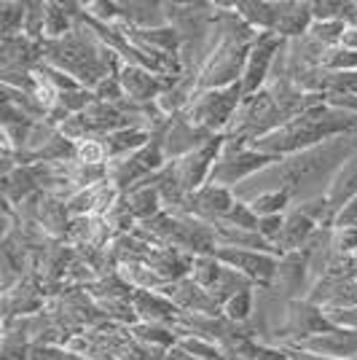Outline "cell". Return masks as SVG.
<instances>
[{"instance_id": "3", "label": "cell", "mask_w": 357, "mask_h": 360, "mask_svg": "<svg viewBox=\"0 0 357 360\" xmlns=\"http://www.w3.org/2000/svg\"><path fill=\"white\" fill-rule=\"evenodd\" d=\"M218 261L228 269L245 274L250 283L268 288L277 280L280 271V255L261 253V250H239V248H218L215 250Z\"/></svg>"}, {"instance_id": "16", "label": "cell", "mask_w": 357, "mask_h": 360, "mask_svg": "<svg viewBox=\"0 0 357 360\" xmlns=\"http://www.w3.org/2000/svg\"><path fill=\"white\" fill-rule=\"evenodd\" d=\"M247 205H250V210L258 218H264V215H283L293 205V196L287 194V191H266V194H258L255 199H250Z\"/></svg>"}, {"instance_id": "7", "label": "cell", "mask_w": 357, "mask_h": 360, "mask_svg": "<svg viewBox=\"0 0 357 360\" xmlns=\"http://www.w3.org/2000/svg\"><path fill=\"white\" fill-rule=\"evenodd\" d=\"M287 347H298L304 352H312V355H323V358L330 360H355L357 358V330H346V328H333L327 333H317L312 339H304L298 345H287Z\"/></svg>"}, {"instance_id": "18", "label": "cell", "mask_w": 357, "mask_h": 360, "mask_svg": "<svg viewBox=\"0 0 357 360\" xmlns=\"http://www.w3.org/2000/svg\"><path fill=\"white\" fill-rule=\"evenodd\" d=\"M27 19V3H0V32L3 38H16Z\"/></svg>"}, {"instance_id": "4", "label": "cell", "mask_w": 357, "mask_h": 360, "mask_svg": "<svg viewBox=\"0 0 357 360\" xmlns=\"http://www.w3.org/2000/svg\"><path fill=\"white\" fill-rule=\"evenodd\" d=\"M285 46V38L283 35H277V32H261L258 38H255L253 49H250V54H247V65H245V73H242V89H245V97H250V94H258V91L264 89V84H266L268 78V70H271V65L277 60V54H280V49Z\"/></svg>"}, {"instance_id": "2", "label": "cell", "mask_w": 357, "mask_h": 360, "mask_svg": "<svg viewBox=\"0 0 357 360\" xmlns=\"http://www.w3.org/2000/svg\"><path fill=\"white\" fill-rule=\"evenodd\" d=\"M280 159L261 153L255 148H223V156L218 159V165L212 169L209 183H218L226 188H237L242 183H247L250 178H255L258 172H264L266 167L277 165Z\"/></svg>"}, {"instance_id": "21", "label": "cell", "mask_w": 357, "mask_h": 360, "mask_svg": "<svg viewBox=\"0 0 357 360\" xmlns=\"http://www.w3.org/2000/svg\"><path fill=\"white\" fill-rule=\"evenodd\" d=\"M283 226H285V212L283 215H264V218H258V234L277 248L280 234H283Z\"/></svg>"}, {"instance_id": "22", "label": "cell", "mask_w": 357, "mask_h": 360, "mask_svg": "<svg viewBox=\"0 0 357 360\" xmlns=\"http://www.w3.org/2000/svg\"><path fill=\"white\" fill-rule=\"evenodd\" d=\"M346 226H357V196L355 199H349L342 210H339V215H336V226H333V229H346Z\"/></svg>"}, {"instance_id": "24", "label": "cell", "mask_w": 357, "mask_h": 360, "mask_svg": "<svg viewBox=\"0 0 357 360\" xmlns=\"http://www.w3.org/2000/svg\"><path fill=\"white\" fill-rule=\"evenodd\" d=\"M164 360H199V358H194L191 352H186L183 347L175 345V347H169V349L164 352Z\"/></svg>"}, {"instance_id": "19", "label": "cell", "mask_w": 357, "mask_h": 360, "mask_svg": "<svg viewBox=\"0 0 357 360\" xmlns=\"http://www.w3.org/2000/svg\"><path fill=\"white\" fill-rule=\"evenodd\" d=\"M134 339H140V342H145L150 347H175L178 345V336L175 333H169V330L164 328V326H153V323H137L134 326Z\"/></svg>"}, {"instance_id": "13", "label": "cell", "mask_w": 357, "mask_h": 360, "mask_svg": "<svg viewBox=\"0 0 357 360\" xmlns=\"http://www.w3.org/2000/svg\"><path fill=\"white\" fill-rule=\"evenodd\" d=\"M355 196H357V153L336 172V178L330 180V186H327L325 191L327 205L336 212L342 210L349 199H355Z\"/></svg>"}, {"instance_id": "11", "label": "cell", "mask_w": 357, "mask_h": 360, "mask_svg": "<svg viewBox=\"0 0 357 360\" xmlns=\"http://www.w3.org/2000/svg\"><path fill=\"white\" fill-rule=\"evenodd\" d=\"M150 140V132L145 127H126V129H116L110 135L103 137V146L108 159H126L137 153L140 148H145Z\"/></svg>"}, {"instance_id": "20", "label": "cell", "mask_w": 357, "mask_h": 360, "mask_svg": "<svg viewBox=\"0 0 357 360\" xmlns=\"http://www.w3.org/2000/svg\"><path fill=\"white\" fill-rule=\"evenodd\" d=\"M325 94H346V97H357V70L355 73H327L325 75Z\"/></svg>"}, {"instance_id": "15", "label": "cell", "mask_w": 357, "mask_h": 360, "mask_svg": "<svg viewBox=\"0 0 357 360\" xmlns=\"http://www.w3.org/2000/svg\"><path fill=\"white\" fill-rule=\"evenodd\" d=\"M223 264L218 261V255L209 253V255H196L194 258V266H191V274H194V283L202 285L205 290H212L218 285L221 274H223Z\"/></svg>"}, {"instance_id": "1", "label": "cell", "mask_w": 357, "mask_h": 360, "mask_svg": "<svg viewBox=\"0 0 357 360\" xmlns=\"http://www.w3.org/2000/svg\"><path fill=\"white\" fill-rule=\"evenodd\" d=\"M245 100V89L242 84H231V86H223V89H209L196 94L194 103L188 105V113L186 119L191 121L194 127L205 129V132H223L231 121L237 119L234 113L239 110Z\"/></svg>"}, {"instance_id": "23", "label": "cell", "mask_w": 357, "mask_h": 360, "mask_svg": "<svg viewBox=\"0 0 357 360\" xmlns=\"http://www.w3.org/2000/svg\"><path fill=\"white\" fill-rule=\"evenodd\" d=\"M344 51H357V25H346V30L342 35V44H339Z\"/></svg>"}, {"instance_id": "10", "label": "cell", "mask_w": 357, "mask_h": 360, "mask_svg": "<svg viewBox=\"0 0 357 360\" xmlns=\"http://www.w3.org/2000/svg\"><path fill=\"white\" fill-rule=\"evenodd\" d=\"M119 81L124 86V94H129V100H134V103L162 97V81L140 65H124L119 70Z\"/></svg>"}, {"instance_id": "9", "label": "cell", "mask_w": 357, "mask_h": 360, "mask_svg": "<svg viewBox=\"0 0 357 360\" xmlns=\"http://www.w3.org/2000/svg\"><path fill=\"white\" fill-rule=\"evenodd\" d=\"M317 229H320V226L314 224L306 212H301L298 207H290V210L285 212V226H283V234H280L277 248L283 250V255L298 253V250L306 248V242L312 240Z\"/></svg>"}, {"instance_id": "14", "label": "cell", "mask_w": 357, "mask_h": 360, "mask_svg": "<svg viewBox=\"0 0 357 360\" xmlns=\"http://www.w3.org/2000/svg\"><path fill=\"white\" fill-rule=\"evenodd\" d=\"M239 14L242 22H247L250 27H258L264 32H277L280 22V3H234L231 6Z\"/></svg>"}, {"instance_id": "12", "label": "cell", "mask_w": 357, "mask_h": 360, "mask_svg": "<svg viewBox=\"0 0 357 360\" xmlns=\"http://www.w3.org/2000/svg\"><path fill=\"white\" fill-rule=\"evenodd\" d=\"M312 3H280L277 35L296 38V35H304V32L312 30Z\"/></svg>"}, {"instance_id": "8", "label": "cell", "mask_w": 357, "mask_h": 360, "mask_svg": "<svg viewBox=\"0 0 357 360\" xmlns=\"http://www.w3.org/2000/svg\"><path fill=\"white\" fill-rule=\"evenodd\" d=\"M132 309L143 323H153V326H175L180 317V309L172 301L164 296L162 290H132Z\"/></svg>"}, {"instance_id": "17", "label": "cell", "mask_w": 357, "mask_h": 360, "mask_svg": "<svg viewBox=\"0 0 357 360\" xmlns=\"http://www.w3.org/2000/svg\"><path fill=\"white\" fill-rule=\"evenodd\" d=\"M255 312V293L253 288H247V290H239L237 296H231V299L223 304V315L228 323H247Z\"/></svg>"}, {"instance_id": "25", "label": "cell", "mask_w": 357, "mask_h": 360, "mask_svg": "<svg viewBox=\"0 0 357 360\" xmlns=\"http://www.w3.org/2000/svg\"><path fill=\"white\" fill-rule=\"evenodd\" d=\"M355 283H357V274H355Z\"/></svg>"}, {"instance_id": "6", "label": "cell", "mask_w": 357, "mask_h": 360, "mask_svg": "<svg viewBox=\"0 0 357 360\" xmlns=\"http://www.w3.org/2000/svg\"><path fill=\"white\" fill-rule=\"evenodd\" d=\"M234 207H237V196H234L231 188L218 186V183H207L205 188H199L196 194L188 196L186 212L194 215L196 221H205V224L215 226L223 224Z\"/></svg>"}, {"instance_id": "5", "label": "cell", "mask_w": 357, "mask_h": 360, "mask_svg": "<svg viewBox=\"0 0 357 360\" xmlns=\"http://www.w3.org/2000/svg\"><path fill=\"white\" fill-rule=\"evenodd\" d=\"M285 315H287V320H285L280 336L287 339L290 345H298V342H304V339H312L317 333H327V330L336 328V326L330 323V317L325 315V309L312 304L309 299L290 301Z\"/></svg>"}]
</instances>
